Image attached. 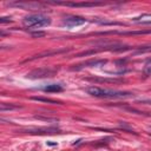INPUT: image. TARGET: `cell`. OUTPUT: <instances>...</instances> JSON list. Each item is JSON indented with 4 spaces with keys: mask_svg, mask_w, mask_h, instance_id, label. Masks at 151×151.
<instances>
[{
    "mask_svg": "<svg viewBox=\"0 0 151 151\" xmlns=\"http://www.w3.org/2000/svg\"><path fill=\"white\" fill-rule=\"evenodd\" d=\"M86 80L93 82V83H110V84H119L124 83V79H118V78H97V77H89Z\"/></svg>",
    "mask_w": 151,
    "mask_h": 151,
    "instance_id": "obj_10",
    "label": "cell"
},
{
    "mask_svg": "<svg viewBox=\"0 0 151 151\" xmlns=\"http://www.w3.org/2000/svg\"><path fill=\"white\" fill-rule=\"evenodd\" d=\"M10 7H18V8H23L27 11H35V10H40L44 7V4L42 3H28V1H14V3H8L6 4Z\"/></svg>",
    "mask_w": 151,
    "mask_h": 151,
    "instance_id": "obj_5",
    "label": "cell"
},
{
    "mask_svg": "<svg viewBox=\"0 0 151 151\" xmlns=\"http://www.w3.org/2000/svg\"><path fill=\"white\" fill-rule=\"evenodd\" d=\"M45 32H42V31H34V32H31V35L33 38H42V37H45Z\"/></svg>",
    "mask_w": 151,
    "mask_h": 151,
    "instance_id": "obj_14",
    "label": "cell"
},
{
    "mask_svg": "<svg viewBox=\"0 0 151 151\" xmlns=\"http://www.w3.org/2000/svg\"><path fill=\"white\" fill-rule=\"evenodd\" d=\"M32 100H37V102H44V103H48V104H60L62 102L59 100H54V99H50V98H43V97H31Z\"/></svg>",
    "mask_w": 151,
    "mask_h": 151,
    "instance_id": "obj_12",
    "label": "cell"
},
{
    "mask_svg": "<svg viewBox=\"0 0 151 151\" xmlns=\"http://www.w3.org/2000/svg\"><path fill=\"white\" fill-rule=\"evenodd\" d=\"M150 60L148 59V62H146V64H145V69H144V72H145V74L146 76H149L150 74Z\"/></svg>",
    "mask_w": 151,
    "mask_h": 151,
    "instance_id": "obj_16",
    "label": "cell"
},
{
    "mask_svg": "<svg viewBox=\"0 0 151 151\" xmlns=\"http://www.w3.org/2000/svg\"><path fill=\"white\" fill-rule=\"evenodd\" d=\"M106 63H107L106 59H90V60L83 62V63H80V64L73 65L70 70H71V71H80V70L86 69V67H98V66H104Z\"/></svg>",
    "mask_w": 151,
    "mask_h": 151,
    "instance_id": "obj_4",
    "label": "cell"
},
{
    "mask_svg": "<svg viewBox=\"0 0 151 151\" xmlns=\"http://www.w3.org/2000/svg\"><path fill=\"white\" fill-rule=\"evenodd\" d=\"M43 91L45 92H51V93H57V92H62L64 91V87L59 84H50V85H46L42 89Z\"/></svg>",
    "mask_w": 151,
    "mask_h": 151,
    "instance_id": "obj_11",
    "label": "cell"
},
{
    "mask_svg": "<svg viewBox=\"0 0 151 151\" xmlns=\"http://www.w3.org/2000/svg\"><path fill=\"white\" fill-rule=\"evenodd\" d=\"M23 23L27 27H44L51 24V19L44 14L37 13V14H31L25 17Z\"/></svg>",
    "mask_w": 151,
    "mask_h": 151,
    "instance_id": "obj_2",
    "label": "cell"
},
{
    "mask_svg": "<svg viewBox=\"0 0 151 151\" xmlns=\"http://www.w3.org/2000/svg\"><path fill=\"white\" fill-rule=\"evenodd\" d=\"M11 21H12L11 17H1V18H0V24H8Z\"/></svg>",
    "mask_w": 151,
    "mask_h": 151,
    "instance_id": "obj_15",
    "label": "cell"
},
{
    "mask_svg": "<svg viewBox=\"0 0 151 151\" xmlns=\"http://www.w3.org/2000/svg\"><path fill=\"white\" fill-rule=\"evenodd\" d=\"M5 35H7V33H6V32H4V31H0V37H5Z\"/></svg>",
    "mask_w": 151,
    "mask_h": 151,
    "instance_id": "obj_17",
    "label": "cell"
},
{
    "mask_svg": "<svg viewBox=\"0 0 151 151\" xmlns=\"http://www.w3.org/2000/svg\"><path fill=\"white\" fill-rule=\"evenodd\" d=\"M48 4L63 5V6H69V7H94V6L103 5V3H70V1H51Z\"/></svg>",
    "mask_w": 151,
    "mask_h": 151,
    "instance_id": "obj_9",
    "label": "cell"
},
{
    "mask_svg": "<svg viewBox=\"0 0 151 151\" xmlns=\"http://www.w3.org/2000/svg\"><path fill=\"white\" fill-rule=\"evenodd\" d=\"M86 92L93 97L98 98H109V99H117V98H130L134 94L127 91H116V90H107V89H102L99 86H89L86 87Z\"/></svg>",
    "mask_w": 151,
    "mask_h": 151,
    "instance_id": "obj_1",
    "label": "cell"
},
{
    "mask_svg": "<svg viewBox=\"0 0 151 151\" xmlns=\"http://www.w3.org/2000/svg\"><path fill=\"white\" fill-rule=\"evenodd\" d=\"M87 20L83 17L78 15H67L63 19V24L69 26V27H76V26H82L86 23Z\"/></svg>",
    "mask_w": 151,
    "mask_h": 151,
    "instance_id": "obj_8",
    "label": "cell"
},
{
    "mask_svg": "<svg viewBox=\"0 0 151 151\" xmlns=\"http://www.w3.org/2000/svg\"><path fill=\"white\" fill-rule=\"evenodd\" d=\"M71 48H57V50H48V51H44V52H40L38 53L31 58H27L24 60V63H27V62H32V60H35V59H42V58H45V57H52V55H55V54H62V53H66L69 52Z\"/></svg>",
    "mask_w": 151,
    "mask_h": 151,
    "instance_id": "obj_6",
    "label": "cell"
},
{
    "mask_svg": "<svg viewBox=\"0 0 151 151\" xmlns=\"http://www.w3.org/2000/svg\"><path fill=\"white\" fill-rule=\"evenodd\" d=\"M58 70L52 67H40L35 69L26 74V78L28 79H43V78H52L57 74Z\"/></svg>",
    "mask_w": 151,
    "mask_h": 151,
    "instance_id": "obj_3",
    "label": "cell"
},
{
    "mask_svg": "<svg viewBox=\"0 0 151 151\" xmlns=\"http://www.w3.org/2000/svg\"><path fill=\"white\" fill-rule=\"evenodd\" d=\"M20 106L13 105V104H6V103H0V112L3 111H11V110H17Z\"/></svg>",
    "mask_w": 151,
    "mask_h": 151,
    "instance_id": "obj_13",
    "label": "cell"
},
{
    "mask_svg": "<svg viewBox=\"0 0 151 151\" xmlns=\"http://www.w3.org/2000/svg\"><path fill=\"white\" fill-rule=\"evenodd\" d=\"M20 132L31 135H46V134H60V130L57 127H38V129H25L20 130Z\"/></svg>",
    "mask_w": 151,
    "mask_h": 151,
    "instance_id": "obj_7",
    "label": "cell"
}]
</instances>
